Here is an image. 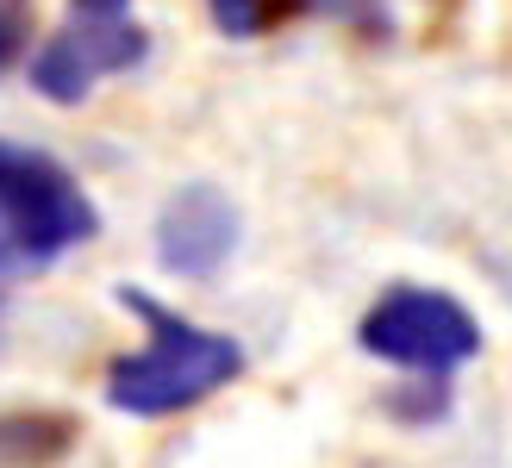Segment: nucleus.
<instances>
[{
	"mask_svg": "<svg viewBox=\"0 0 512 468\" xmlns=\"http://www.w3.org/2000/svg\"><path fill=\"white\" fill-rule=\"evenodd\" d=\"M32 0H0V75L25 63V50H32Z\"/></svg>",
	"mask_w": 512,
	"mask_h": 468,
	"instance_id": "9d476101",
	"label": "nucleus"
},
{
	"mask_svg": "<svg viewBox=\"0 0 512 468\" xmlns=\"http://www.w3.org/2000/svg\"><path fill=\"white\" fill-rule=\"evenodd\" d=\"M69 19H132V0H69Z\"/></svg>",
	"mask_w": 512,
	"mask_h": 468,
	"instance_id": "9b49d317",
	"label": "nucleus"
},
{
	"mask_svg": "<svg viewBox=\"0 0 512 468\" xmlns=\"http://www.w3.org/2000/svg\"><path fill=\"white\" fill-rule=\"evenodd\" d=\"M113 300L150 331L144 350L113 356L107 381H100L107 406L125 412V419H175V412H194L200 400H213L219 387H232L244 375V344L238 337L182 319L175 306H163L157 294L132 288V281L113 288Z\"/></svg>",
	"mask_w": 512,
	"mask_h": 468,
	"instance_id": "f257e3e1",
	"label": "nucleus"
},
{
	"mask_svg": "<svg viewBox=\"0 0 512 468\" xmlns=\"http://www.w3.org/2000/svg\"><path fill=\"white\" fill-rule=\"evenodd\" d=\"M356 344L400 375H456L481 356V325L456 294L400 281L356 319Z\"/></svg>",
	"mask_w": 512,
	"mask_h": 468,
	"instance_id": "7ed1b4c3",
	"label": "nucleus"
},
{
	"mask_svg": "<svg viewBox=\"0 0 512 468\" xmlns=\"http://www.w3.org/2000/svg\"><path fill=\"white\" fill-rule=\"evenodd\" d=\"M306 13L338 19V25H350V32H363V38H388L394 32L388 0H306Z\"/></svg>",
	"mask_w": 512,
	"mask_h": 468,
	"instance_id": "1a4fd4ad",
	"label": "nucleus"
},
{
	"mask_svg": "<svg viewBox=\"0 0 512 468\" xmlns=\"http://www.w3.org/2000/svg\"><path fill=\"white\" fill-rule=\"evenodd\" d=\"M0 225H7L13 250L25 256V269H44L63 250L88 244L100 231V213L82 194V181L50 150L0 138Z\"/></svg>",
	"mask_w": 512,
	"mask_h": 468,
	"instance_id": "f03ea898",
	"label": "nucleus"
},
{
	"mask_svg": "<svg viewBox=\"0 0 512 468\" xmlns=\"http://www.w3.org/2000/svg\"><path fill=\"white\" fill-rule=\"evenodd\" d=\"M150 57V32L138 19H69L63 32H50L32 50V88L57 107H82L94 94V82L125 75Z\"/></svg>",
	"mask_w": 512,
	"mask_h": 468,
	"instance_id": "20e7f679",
	"label": "nucleus"
},
{
	"mask_svg": "<svg viewBox=\"0 0 512 468\" xmlns=\"http://www.w3.org/2000/svg\"><path fill=\"white\" fill-rule=\"evenodd\" d=\"M244 238L232 194H219L213 181H188L175 188L157 213V263L182 281H213Z\"/></svg>",
	"mask_w": 512,
	"mask_h": 468,
	"instance_id": "39448f33",
	"label": "nucleus"
},
{
	"mask_svg": "<svg viewBox=\"0 0 512 468\" xmlns=\"http://www.w3.org/2000/svg\"><path fill=\"white\" fill-rule=\"evenodd\" d=\"M207 13L225 38H269L275 25L306 13V0H207Z\"/></svg>",
	"mask_w": 512,
	"mask_h": 468,
	"instance_id": "0eeeda50",
	"label": "nucleus"
},
{
	"mask_svg": "<svg viewBox=\"0 0 512 468\" xmlns=\"http://www.w3.org/2000/svg\"><path fill=\"white\" fill-rule=\"evenodd\" d=\"M75 444L63 412H0V468H44Z\"/></svg>",
	"mask_w": 512,
	"mask_h": 468,
	"instance_id": "423d86ee",
	"label": "nucleus"
},
{
	"mask_svg": "<svg viewBox=\"0 0 512 468\" xmlns=\"http://www.w3.org/2000/svg\"><path fill=\"white\" fill-rule=\"evenodd\" d=\"M381 412L400 425H438L450 419V375H406V387H394Z\"/></svg>",
	"mask_w": 512,
	"mask_h": 468,
	"instance_id": "6e6552de",
	"label": "nucleus"
},
{
	"mask_svg": "<svg viewBox=\"0 0 512 468\" xmlns=\"http://www.w3.org/2000/svg\"><path fill=\"white\" fill-rule=\"evenodd\" d=\"M25 269V256L13 250V238H7V225H0V275H19Z\"/></svg>",
	"mask_w": 512,
	"mask_h": 468,
	"instance_id": "f8f14e48",
	"label": "nucleus"
}]
</instances>
